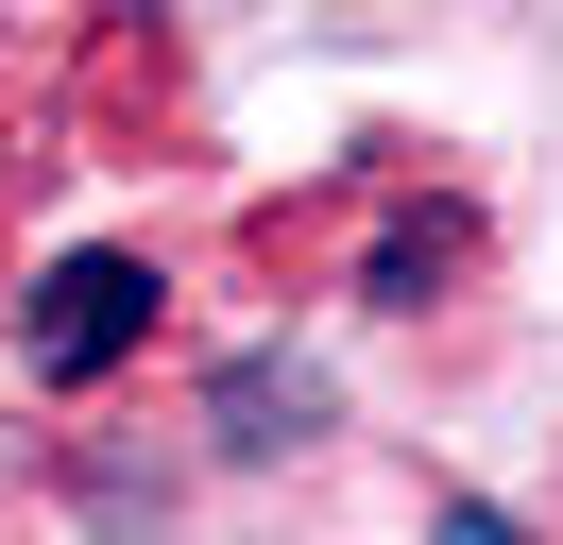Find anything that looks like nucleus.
<instances>
[{
	"mask_svg": "<svg viewBox=\"0 0 563 545\" xmlns=\"http://www.w3.org/2000/svg\"><path fill=\"white\" fill-rule=\"evenodd\" d=\"M154 307H172V272L120 256V238H103V256H52V272H35V307H18V358H35L52 392H103V375L154 341Z\"/></svg>",
	"mask_w": 563,
	"mask_h": 545,
	"instance_id": "f257e3e1",
	"label": "nucleus"
},
{
	"mask_svg": "<svg viewBox=\"0 0 563 545\" xmlns=\"http://www.w3.org/2000/svg\"><path fill=\"white\" fill-rule=\"evenodd\" d=\"M290 426H308V375H274V358L222 375V443H290Z\"/></svg>",
	"mask_w": 563,
	"mask_h": 545,
	"instance_id": "7ed1b4c3",
	"label": "nucleus"
},
{
	"mask_svg": "<svg viewBox=\"0 0 563 545\" xmlns=\"http://www.w3.org/2000/svg\"><path fill=\"white\" fill-rule=\"evenodd\" d=\"M427 545H529V529H512L495 494H444V511H427Z\"/></svg>",
	"mask_w": 563,
	"mask_h": 545,
	"instance_id": "20e7f679",
	"label": "nucleus"
},
{
	"mask_svg": "<svg viewBox=\"0 0 563 545\" xmlns=\"http://www.w3.org/2000/svg\"><path fill=\"white\" fill-rule=\"evenodd\" d=\"M478 256V238H461V204H410V222H376V256H358V290L376 307H444V272Z\"/></svg>",
	"mask_w": 563,
	"mask_h": 545,
	"instance_id": "f03ea898",
	"label": "nucleus"
}]
</instances>
